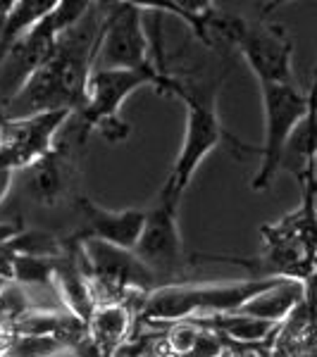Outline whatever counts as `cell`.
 <instances>
[{"label":"cell","mask_w":317,"mask_h":357,"mask_svg":"<svg viewBox=\"0 0 317 357\" xmlns=\"http://www.w3.org/2000/svg\"><path fill=\"white\" fill-rule=\"evenodd\" d=\"M103 29V13L91 3L89 13L74 26L57 36L43 65L31 74L10 105L5 107V119H24L31 114L69 110L77 114L86 100V84L94 72V57Z\"/></svg>","instance_id":"obj_1"},{"label":"cell","mask_w":317,"mask_h":357,"mask_svg":"<svg viewBox=\"0 0 317 357\" xmlns=\"http://www.w3.org/2000/svg\"><path fill=\"white\" fill-rule=\"evenodd\" d=\"M224 77H227V72H222L212 82L210 79L175 77V84L170 89L172 96L182 98L186 102V134H184V143L179 155H177L175 169L170 172L165 186H170L172 191L182 195L205 155L215 151L224 138L236 141L224 131L220 117H217V93H220Z\"/></svg>","instance_id":"obj_2"},{"label":"cell","mask_w":317,"mask_h":357,"mask_svg":"<svg viewBox=\"0 0 317 357\" xmlns=\"http://www.w3.org/2000/svg\"><path fill=\"white\" fill-rule=\"evenodd\" d=\"M293 276H263L251 281H234V284H207V286H182L170 284L148 296L141 310L146 321H184L191 317L205 314H229L241 312L258 296L272 291ZM298 281V279H296Z\"/></svg>","instance_id":"obj_3"},{"label":"cell","mask_w":317,"mask_h":357,"mask_svg":"<svg viewBox=\"0 0 317 357\" xmlns=\"http://www.w3.org/2000/svg\"><path fill=\"white\" fill-rule=\"evenodd\" d=\"M146 84H153L158 91L170 93L172 84H175V74L165 77V74L158 72V67L153 62L141 69H94L89 77V84H86L84 107L77 112L79 146H84L86 136L94 129L101 131L110 143L124 141L131 134V129L119 117L122 102L126 100V96L134 93L136 89H141Z\"/></svg>","instance_id":"obj_4"},{"label":"cell","mask_w":317,"mask_h":357,"mask_svg":"<svg viewBox=\"0 0 317 357\" xmlns=\"http://www.w3.org/2000/svg\"><path fill=\"white\" fill-rule=\"evenodd\" d=\"M212 31L222 33L241 50L260 84H296L291 69L293 43L284 26L215 15Z\"/></svg>","instance_id":"obj_5"},{"label":"cell","mask_w":317,"mask_h":357,"mask_svg":"<svg viewBox=\"0 0 317 357\" xmlns=\"http://www.w3.org/2000/svg\"><path fill=\"white\" fill-rule=\"evenodd\" d=\"M265 110V143L260 146V167L253 176V191L270 188L293 131L310 112V96L301 93L296 84H260Z\"/></svg>","instance_id":"obj_6"},{"label":"cell","mask_w":317,"mask_h":357,"mask_svg":"<svg viewBox=\"0 0 317 357\" xmlns=\"http://www.w3.org/2000/svg\"><path fill=\"white\" fill-rule=\"evenodd\" d=\"M179 205L182 193L172 191L170 186L160 188L155 205L146 210V224L134 248V255L158 276L163 289L170 286V276H179L189 264L177 222Z\"/></svg>","instance_id":"obj_7"},{"label":"cell","mask_w":317,"mask_h":357,"mask_svg":"<svg viewBox=\"0 0 317 357\" xmlns=\"http://www.w3.org/2000/svg\"><path fill=\"white\" fill-rule=\"evenodd\" d=\"M103 10L94 69H141L153 62L141 3H112Z\"/></svg>","instance_id":"obj_8"},{"label":"cell","mask_w":317,"mask_h":357,"mask_svg":"<svg viewBox=\"0 0 317 357\" xmlns=\"http://www.w3.org/2000/svg\"><path fill=\"white\" fill-rule=\"evenodd\" d=\"M74 112L53 110L0 122V169L24 172L55 148V131Z\"/></svg>","instance_id":"obj_9"},{"label":"cell","mask_w":317,"mask_h":357,"mask_svg":"<svg viewBox=\"0 0 317 357\" xmlns=\"http://www.w3.org/2000/svg\"><path fill=\"white\" fill-rule=\"evenodd\" d=\"M22 176H24L27 198L41 207H55L62 200H72L77 205L84 198L79 195L77 165L67 141L57 143L45 158L22 172Z\"/></svg>","instance_id":"obj_10"},{"label":"cell","mask_w":317,"mask_h":357,"mask_svg":"<svg viewBox=\"0 0 317 357\" xmlns=\"http://www.w3.org/2000/svg\"><path fill=\"white\" fill-rule=\"evenodd\" d=\"M82 215V227L74 231L77 241H103L124 250H134L141 238L143 224H146V210H105V207L91 203L89 198H82L77 205Z\"/></svg>","instance_id":"obj_11"},{"label":"cell","mask_w":317,"mask_h":357,"mask_svg":"<svg viewBox=\"0 0 317 357\" xmlns=\"http://www.w3.org/2000/svg\"><path fill=\"white\" fill-rule=\"evenodd\" d=\"M126 329H129V312H126L124 305L112 301L96 305L89 324H86L94 348L101 350V353H112L124 338Z\"/></svg>","instance_id":"obj_12"},{"label":"cell","mask_w":317,"mask_h":357,"mask_svg":"<svg viewBox=\"0 0 317 357\" xmlns=\"http://www.w3.org/2000/svg\"><path fill=\"white\" fill-rule=\"evenodd\" d=\"M303 298V284L296 279H286L284 284L274 286L272 291L258 296L256 301H251L241 312L258 317V319H267L277 321L281 317H286L293 307L298 305V301Z\"/></svg>","instance_id":"obj_13"},{"label":"cell","mask_w":317,"mask_h":357,"mask_svg":"<svg viewBox=\"0 0 317 357\" xmlns=\"http://www.w3.org/2000/svg\"><path fill=\"white\" fill-rule=\"evenodd\" d=\"M13 178H15V172L0 169V205H3V200L8 198L10 188H13Z\"/></svg>","instance_id":"obj_14"},{"label":"cell","mask_w":317,"mask_h":357,"mask_svg":"<svg viewBox=\"0 0 317 357\" xmlns=\"http://www.w3.org/2000/svg\"><path fill=\"white\" fill-rule=\"evenodd\" d=\"M305 178V186L313 191V198L317 195V155H315V160H313V165H310V169H308V174L303 176Z\"/></svg>","instance_id":"obj_15"}]
</instances>
